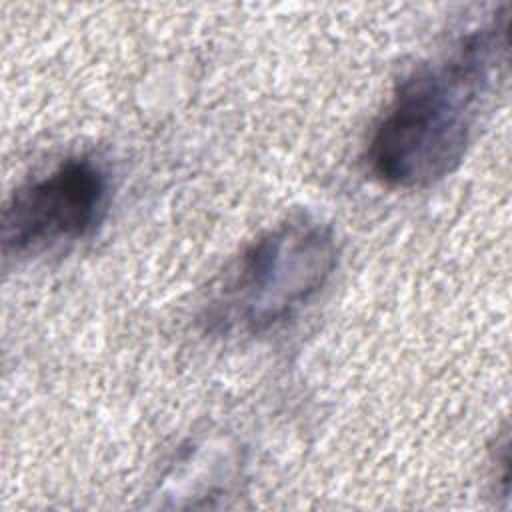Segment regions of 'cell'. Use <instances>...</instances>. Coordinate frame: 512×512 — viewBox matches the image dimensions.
I'll return each instance as SVG.
<instances>
[{"mask_svg": "<svg viewBox=\"0 0 512 512\" xmlns=\"http://www.w3.org/2000/svg\"><path fill=\"white\" fill-rule=\"evenodd\" d=\"M508 22L498 10L398 82L366 146L376 180L424 188L458 168L508 64Z\"/></svg>", "mask_w": 512, "mask_h": 512, "instance_id": "6da1fadb", "label": "cell"}, {"mask_svg": "<svg viewBox=\"0 0 512 512\" xmlns=\"http://www.w3.org/2000/svg\"><path fill=\"white\" fill-rule=\"evenodd\" d=\"M336 262L328 224L306 214L286 218L228 264L210 290L202 322L214 334H262L302 310L326 286Z\"/></svg>", "mask_w": 512, "mask_h": 512, "instance_id": "7a4b0ae2", "label": "cell"}, {"mask_svg": "<svg viewBox=\"0 0 512 512\" xmlns=\"http://www.w3.org/2000/svg\"><path fill=\"white\" fill-rule=\"evenodd\" d=\"M110 182L90 156H74L18 186L2 210L4 258H30L88 236L104 218Z\"/></svg>", "mask_w": 512, "mask_h": 512, "instance_id": "3957f363", "label": "cell"}]
</instances>
